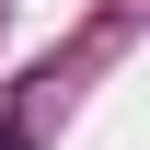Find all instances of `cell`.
<instances>
[{"label": "cell", "instance_id": "1", "mask_svg": "<svg viewBox=\"0 0 150 150\" xmlns=\"http://www.w3.org/2000/svg\"><path fill=\"white\" fill-rule=\"evenodd\" d=\"M0 150H35V139H23V127H12V115H0Z\"/></svg>", "mask_w": 150, "mask_h": 150}]
</instances>
